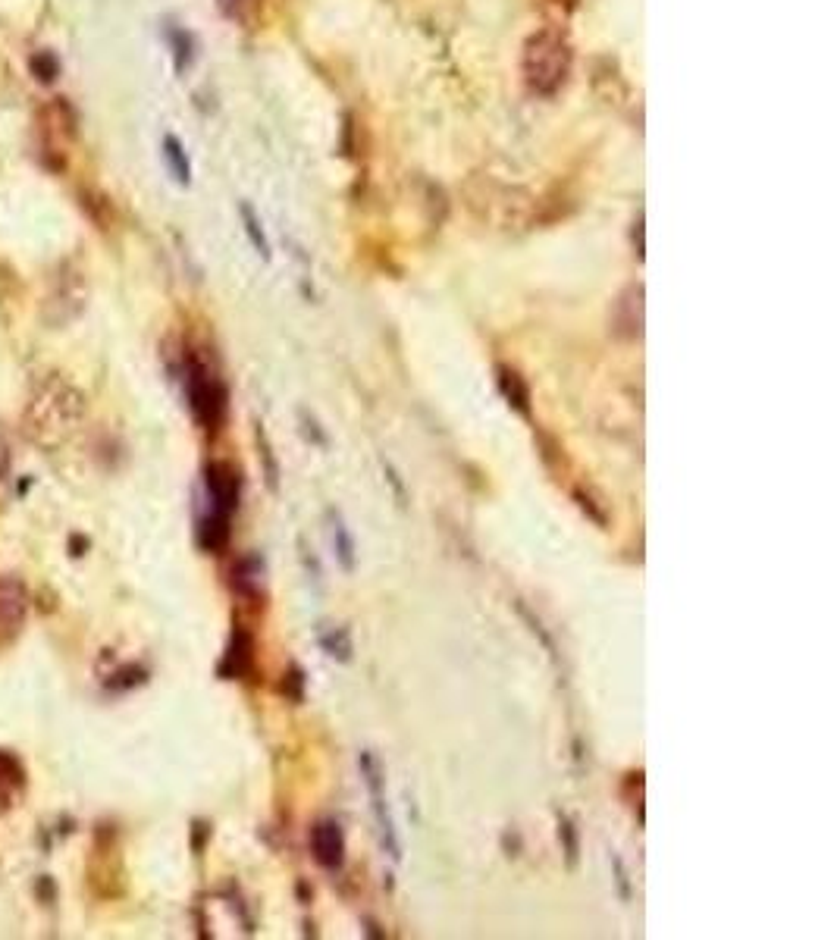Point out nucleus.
I'll list each match as a JSON object with an SVG mask.
<instances>
[{"label":"nucleus","mask_w":837,"mask_h":940,"mask_svg":"<svg viewBox=\"0 0 837 940\" xmlns=\"http://www.w3.org/2000/svg\"><path fill=\"white\" fill-rule=\"evenodd\" d=\"M571 66H574V51H571V41L562 32L540 29L527 38L524 54H521V73L533 94H543V98L558 94L571 76Z\"/></svg>","instance_id":"nucleus-1"},{"label":"nucleus","mask_w":837,"mask_h":940,"mask_svg":"<svg viewBox=\"0 0 837 940\" xmlns=\"http://www.w3.org/2000/svg\"><path fill=\"white\" fill-rule=\"evenodd\" d=\"M182 380H185V398H189V408H192L195 420L204 430H220L223 420H226V411H229L226 383L198 355L185 358Z\"/></svg>","instance_id":"nucleus-2"},{"label":"nucleus","mask_w":837,"mask_h":940,"mask_svg":"<svg viewBox=\"0 0 837 940\" xmlns=\"http://www.w3.org/2000/svg\"><path fill=\"white\" fill-rule=\"evenodd\" d=\"M358 768L364 774V784L370 790V806H374V818H377V831H380V843L383 850L399 862L402 859V843H399V834H395V825H392V815H389V806H386V778H383V765L380 759L374 756L370 749H364L358 756Z\"/></svg>","instance_id":"nucleus-3"},{"label":"nucleus","mask_w":837,"mask_h":940,"mask_svg":"<svg viewBox=\"0 0 837 940\" xmlns=\"http://www.w3.org/2000/svg\"><path fill=\"white\" fill-rule=\"evenodd\" d=\"M204 486H207V511L232 517L242 499V477L239 470L226 461H211L204 467Z\"/></svg>","instance_id":"nucleus-4"},{"label":"nucleus","mask_w":837,"mask_h":940,"mask_svg":"<svg viewBox=\"0 0 837 940\" xmlns=\"http://www.w3.org/2000/svg\"><path fill=\"white\" fill-rule=\"evenodd\" d=\"M311 853L320 868L327 872H339L345 862V837L336 818H320L311 828Z\"/></svg>","instance_id":"nucleus-5"},{"label":"nucleus","mask_w":837,"mask_h":940,"mask_svg":"<svg viewBox=\"0 0 837 940\" xmlns=\"http://www.w3.org/2000/svg\"><path fill=\"white\" fill-rule=\"evenodd\" d=\"M26 618V590L13 577H0V640L16 637Z\"/></svg>","instance_id":"nucleus-6"},{"label":"nucleus","mask_w":837,"mask_h":940,"mask_svg":"<svg viewBox=\"0 0 837 940\" xmlns=\"http://www.w3.org/2000/svg\"><path fill=\"white\" fill-rule=\"evenodd\" d=\"M251 665H254V637L242 624H236V630H232V640L226 646V655L220 662V674L226 680H242L251 671Z\"/></svg>","instance_id":"nucleus-7"},{"label":"nucleus","mask_w":837,"mask_h":940,"mask_svg":"<svg viewBox=\"0 0 837 940\" xmlns=\"http://www.w3.org/2000/svg\"><path fill=\"white\" fill-rule=\"evenodd\" d=\"M496 383H499V392H502V398L505 402L515 408L521 417H533V411H530V386L524 383V376L518 373V370H511V367H499L496 370Z\"/></svg>","instance_id":"nucleus-8"},{"label":"nucleus","mask_w":837,"mask_h":940,"mask_svg":"<svg viewBox=\"0 0 837 940\" xmlns=\"http://www.w3.org/2000/svg\"><path fill=\"white\" fill-rule=\"evenodd\" d=\"M229 521L232 517H223V514H214L207 511L201 521H198V543L204 552H223L226 543H229Z\"/></svg>","instance_id":"nucleus-9"},{"label":"nucleus","mask_w":837,"mask_h":940,"mask_svg":"<svg viewBox=\"0 0 837 940\" xmlns=\"http://www.w3.org/2000/svg\"><path fill=\"white\" fill-rule=\"evenodd\" d=\"M22 784H26V771H22V765L10 756V752H0V812H7L13 806V799L19 796Z\"/></svg>","instance_id":"nucleus-10"},{"label":"nucleus","mask_w":837,"mask_h":940,"mask_svg":"<svg viewBox=\"0 0 837 940\" xmlns=\"http://www.w3.org/2000/svg\"><path fill=\"white\" fill-rule=\"evenodd\" d=\"M327 517H330V533H333L336 558H339L342 568L352 574V571H355V539H352V533H348V527H345V521H342V514H339L336 508H327Z\"/></svg>","instance_id":"nucleus-11"},{"label":"nucleus","mask_w":837,"mask_h":940,"mask_svg":"<svg viewBox=\"0 0 837 940\" xmlns=\"http://www.w3.org/2000/svg\"><path fill=\"white\" fill-rule=\"evenodd\" d=\"M320 649L327 652L336 662H352L355 646H352V630L348 627H333L327 633H320Z\"/></svg>","instance_id":"nucleus-12"},{"label":"nucleus","mask_w":837,"mask_h":940,"mask_svg":"<svg viewBox=\"0 0 837 940\" xmlns=\"http://www.w3.org/2000/svg\"><path fill=\"white\" fill-rule=\"evenodd\" d=\"M217 7L236 26H254L261 19V0H217Z\"/></svg>","instance_id":"nucleus-13"},{"label":"nucleus","mask_w":837,"mask_h":940,"mask_svg":"<svg viewBox=\"0 0 837 940\" xmlns=\"http://www.w3.org/2000/svg\"><path fill=\"white\" fill-rule=\"evenodd\" d=\"M558 840H562V846H565V862H568V868L574 872V868H577V856H580V834H577V825L571 821V815H565V812H558Z\"/></svg>","instance_id":"nucleus-14"},{"label":"nucleus","mask_w":837,"mask_h":940,"mask_svg":"<svg viewBox=\"0 0 837 940\" xmlns=\"http://www.w3.org/2000/svg\"><path fill=\"white\" fill-rule=\"evenodd\" d=\"M29 73L35 76L38 85H54L60 76V60L51 51H38L29 57Z\"/></svg>","instance_id":"nucleus-15"},{"label":"nucleus","mask_w":837,"mask_h":940,"mask_svg":"<svg viewBox=\"0 0 837 940\" xmlns=\"http://www.w3.org/2000/svg\"><path fill=\"white\" fill-rule=\"evenodd\" d=\"M621 304L631 314H627V320H621L618 323V329H627V336H640V323H643V289L640 286H634V289H627V295L621 298Z\"/></svg>","instance_id":"nucleus-16"},{"label":"nucleus","mask_w":837,"mask_h":940,"mask_svg":"<svg viewBox=\"0 0 837 940\" xmlns=\"http://www.w3.org/2000/svg\"><path fill=\"white\" fill-rule=\"evenodd\" d=\"M515 608H518V615H521V618L527 621V627H530V633H533V637H537V640L543 643V649L549 652V658H552V662L558 665V646H555V640H552V633H546L543 621H540L537 615H533V611H530V608H527L524 602H515Z\"/></svg>","instance_id":"nucleus-17"},{"label":"nucleus","mask_w":837,"mask_h":940,"mask_svg":"<svg viewBox=\"0 0 837 940\" xmlns=\"http://www.w3.org/2000/svg\"><path fill=\"white\" fill-rule=\"evenodd\" d=\"M258 449H261V458H264V470H267V486L270 492H279V464L273 458V445L267 439V433L258 427Z\"/></svg>","instance_id":"nucleus-18"},{"label":"nucleus","mask_w":837,"mask_h":940,"mask_svg":"<svg viewBox=\"0 0 837 940\" xmlns=\"http://www.w3.org/2000/svg\"><path fill=\"white\" fill-rule=\"evenodd\" d=\"M164 154H167V163H170V170H173V176L179 179V182H189V160H185V154H182V148H179V141L176 138H167L164 141Z\"/></svg>","instance_id":"nucleus-19"},{"label":"nucleus","mask_w":837,"mask_h":940,"mask_svg":"<svg viewBox=\"0 0 837 940\" xmlns=\"http://www.w3.org/2000/svg\"><path fill=\"white\" fill-rule=\"evenodd\" d=\"M574 502L580 505V511H584L596 527H606V524H609V514L596 505V499L590 496L587 489H574Z\"/></svg>","instance_id":"nucleus-20"},{"label":"nucleus","mask_w":837,"mask_h":940,"mask_svg":"<svg viewBox=\"0 0 837 940\" xmlns=\"http://www.w3.org/2000/svg\"><path fill=\"white\" fill-rule=\"evenodd\" d=\"M79 204L88 210L91 217H95V223L101 226V223H107V214H110V204H107V198L104 195H95V192H79Z\"/></svg>","instance_id":"nucleus-21"},{"label":"nucleus","mask_w":837,"mask_h":940,"mask_svg":"<svg viewBox=\"0 0 837 940\" xmlns=\"http://www.w3.org/2000/svg\"><path fill=\"white\" fill-rule=\"evenodd\" d=\"M380 467H383L386 483H389L392 492H395V502H399V508H408V489H405V483H402V477H399V470H395L386 458H380Z\"/></svg>","instance_id":"nucleus-22"},{"label":"nucleus","mask_w":837,"mask_h":940,"mask_svg":"<svg viewBox=\"0 0 837 940\" xmlns=\"http://www.w3.org/2000/svg\"><path fill=\"white\" fill-rule=\"evenodd\" d=\"M298 420H301V433H305V439H311L314 445H320V449H327L330 439H327V433L320 430V423L308 411H298Z\"/></svg>","instance_id":"nucleus-23"},{"label":"nucleus","mask_w":837,"mask_h":940,"mask_svg":"<svg viewBox=\"0 0 837 940\" xmlns=\"http://www.w3.org/2000/svg\"><path fill=\"white\" fill-rule=\"evenodd\" d=\"M242 217H245V232H248V239L254 242V248H258V251H261L264 257H270V245H267L264 232H261L258 220L251 217V210H248V207H242Z\"/></svg>","instance_id":"nucleus-24"},{"label":"nucleus","mask_w":837,"mask_h":940,"mask_svg":"<svg viewBox=\"0 0 837 940\" xmlns=\"http://www.w3.org/2000/svg\"><path fill=\"white\" fill-rule=\"evenodd\" d=\"M283 693L292 699V702H301L305 699V671L301 668H292L283 680Z\"/></svg>","instance_id":"nucleus-25"},{"label":"nucleus","mask_w":837,"mask_h":940,"mask_svg":"<svg viewBox=\"0 0 837 940\" xmlns=\"http://www.w3.org/2000/svg\"><path fill=\"white\" fill-rule=\"evenodd\" d=\"M612 865H615V881H618L621 900H631V878H627V868H624V862H621L618 853H612Z\"/></svg>","instance_id":"nucleus-26"},{"label":"nucleus","mask_w":837,"mask_h":940,"mask_svg":"<svg viewBox=\"0 0 837 940\" xmlns=\"http://www.w3.org/2000/svg\"><path fill=\"white\" fill-rule=\"evenodd\" d=\"M207 831H211V828L201 825V821H198V825H195V850H198V853H201V846H204V834H207Z\"/></svg>","instance_id":"nucleus-27"},{"label":"nucleus","mask_w":837,"mask_h":940,"mask_svg":"<svg viewBox=\"0 0 837 940\" xmlns=\"http://www.w3.org/2000/svg\"><path fill=\"white\" fill-rule=\"evenodd\" d=\"M364 925H367V934H370V937H383V931H377L380 925H377L374 919H364Z\"/></svg>","instance_id":"nucleus-28"}]
</instances>
